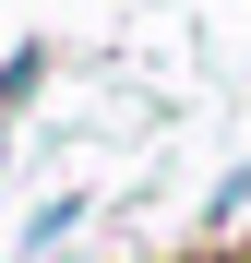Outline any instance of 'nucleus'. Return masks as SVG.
<instances>
[{"mask_svg": "<svg viewBox=\"0 0 251 263\" xmlns=\"http://www.w3.org/2000/svg\"><path fill=\"white\" fill-rule=\"evenodd\" d=\"M239 251H251V167H239L227 203H216V263H239Z\"/></svg>", "mask_w": 251, "mask_h": 263, "instance_id": "nucleus-1", "label": "nucleus"}, {"mask_svg": "<svg viewBox=\"0 0 251 263\" xmlns=\"http://www.w3.org/2000/svg\"><path fill=\"white\" fill-rule=\"evenodd\" d=\"M36 72H48V48H12V60H0V108H24V96H36Z\"/></svg>", "mask_w": 251, "mask_h": 263, "instance_id": "nucleus-2", "label": "nucleus"}]
</instances>
